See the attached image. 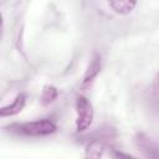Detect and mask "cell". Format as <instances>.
I'll list each match as a JSON object with an SVG mask.
<instances>
[{
  "label": "cell",
  "mask_w": 159,
  "mask_h": 159,
  "mask_svg": "<svg viewBox=\"0 0 159 159\" xmlns=\"http://www.w3.org/2000/svg\"><path fill=\"white\" fill-rule=\"evenodd\" d=\"M137 147L147 157V159H159V143L153 140L144 133H139L135 137Z\"/></svg>",
  "instance_id": "obj_4"
},
{
  "label": "cell",
  "mask_w": 159,
  "mask_h": 159,
  "mask_svg": "<svg viewBox=\"0 0 159 159\" xmlns=\"http://www.w3.org/2000/svg\"><path fill=\"white\" fill-rule=\"evenodd\" d=\"M104 150H106L104 144L98 139H93L86 145L83 159H102Z\"/></svg>",
  "instance_id": "obj_6"
},
{
  "label": "cell",
  "mask_w": 159,
  "mask_h": 159,
  "mask_svg": "<svg viewBox=\"0 0 159 159\" xmlns=\"http://www.w3.org/2000/svg\"><path fill=\"white\" fill-rule=\"evenodd\" d=\"M26 104V94L25 93H19L14 99L12 102H10L9 104L6 106H2L1 109H0V116L4 118V117H11V116H16L19 114L24 107Z\"/></svg>",
  "instance_id": "obj_5"
},
{
  "label": "cell",
  "mask_w": 159,
  "mask_h": 159,
  "mask_svg": "<svg viewBox=\"0 0 159 159\" xmlns=\"http://www.w3.org/2000/svg\"><path fill=\"white\" fill-rule=\"evenodd\" d=\"M108 6L118 15H128L133 11V9L137 6V2L134 1H109Z\"/></svg>",
  "instance_id": "obj_7"
},
{
  "label": "cell",
  "mask_w": 159,
  "mask_h": 159,
  "mask_svg": "<svg viewBox=\"0 0 159 159\" xmlns=\"http://www.w3.org/2000/svg\"><path fill=\"white\" fill-rule=\"evenodd\" d=\"M101 70H102V57H101V55L94 53L93 57L91 58L88 66H87V70H86L83 77H82V81H81V84H80L81 89L88 88L93 83V81L97 78Z\"/></svg>",
  "instance_id": "obj_3"
},
{
  "label": "cell",
  "mask_w": 159,
  "mask_h": 159,
  "mask_svg": "<svg viewBox=\"0 0 159 159\" xmlns=\"http://www.w3.org/2000/svg\"><path fill=\"white\" fill-rule=\"evenodd\" d=\"M75 109H76V120H75L76 130L78 133L86 132L92 125L94 118V111L91 101L84 96H78L76 98Z\"/></svg>",
  "instance_id": "obj_2"
},
{
  "label": "cell",
  "mask_w": 159,
  "mask_h": 159,
  "mask_svg": "<svg viewBox=\"0 0 159 159\" xmlns=\"http://www.w3.org/2000/svg\"><path fill=\"white\" fill-rule=\"evenodd\" d=\"M58 97V89L52 84H46L41 92V103L42 106H50Z\"/></svg>",
  "instance_id": "obj_8"
},
{
  "label": "cell",
  "mask_w": 159,
  "mask_h": 159,
  "mask_svg": "<svg viewBox=\"0 0 159 159\" xmlns=\"http://www.w3.org/2000/svg\"><path fill=\"white\" fill-rule=\"evenodd\" d=\"M113 155H114V159H138L134 155L128 154V153H124V152H120V150H116L113 153Z\"/></svg>",
  "instance_id": "obj_9"
},
{
  "label": "cell",
  "mask_w": 159,
  "mask_h": 159,
  "mask_svg": "<svg viewBox=\"0 0 159 159\" xmlns=\"http://www.w3.org/2000/svg\"><path fill=\"white\" fill-rule=\"evenodd\" d=\"M154 88H155L157 92H159V70H158V72L154 77Z\"/></svg>",
  "instance_id": "obj_10"
},
{
  "label": "cell",
  "mask_w": 159,
  "mask_h": 159,
  "mask_svg": "<svg viewBox=\"0 0 159 159\" xmlns=\"http://www.w3.org/2000/svg\"><path fill=\"white\" fill-rule=\"evenodd\" d=\"M6 128L15 134H20L25 137H46L53 134L57 130V124L52 119L42 118L31 122L14 123Z\"/></svg>",
  "instance_id": "obj_1"
}]
</instances>
